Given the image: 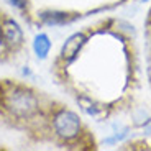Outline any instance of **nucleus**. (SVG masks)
<instances>
[{
  "mask_svg": "<svg viewBox=\"0 0 151 151\" xmlns=\"http://www.w3.org/2000/svg\"><path fill=\"white\" fill-rule=\"evenodd\" d=\"M10 4L13 5V7H17L18 10H22V12H25L28 8V2H27V0H10Z\"/></svg>",
  "mask_w": 151,
  "mask_h": 151,
  "instance_id": "7",
  "label": "nucleus"
},
{
  "mask_svg": "<svg viewBox=\"0 0 151 151\" xmlns=\"http://www.w3.org/2000/svg\"><path fill=\"white\" fill-rule=\"evenodd\" d=\"M143 2H146V0H143Z\"/></svg>",
  "mask_w": 151,
  "mask_h": 151,
  "instance_id": "9",
  "label": "nucleus"
},
{
  "mask_svg": "<svg viewBox=\"0 0 151 151\" xmlns=\"http://www.w3.org/2000/svg\"><path fill=\"white\" fill-rule=\"evenodd\" d=\"M148 76H150V79H151V59L148 63Z\"/></svg>",
  "mask_w": 151,
  "mask_h": 151,
  "instance_id": "8",
  "label": "nucleus"
},
{
  "mask_svg": "<svg viewBox=\"0 0 151 151\" xmlns=\"http://www.w3.org/2000/svg\"><path fill=\"white\" fill-rule=\"evenodd\" d=\"M33 49H35V54L38 56V59H46L49 54V49H51V41H49L48 35L45 33L36 35L33 41Z\"/></svg>",
  "mask_w": 151,
  "mask_h": 151,
  "instance_id": "5",
  "label": "nucleus"
},
{
  "mask_svg": "<svg viewBox=\"0 0 151 151\" xmlns=\"http://www.w3.org/2000/svg\"><path fill=\"white\" fill-rule=\"evenodd\" d=\"M40 20L46 25H63L69 20V13H64V12H43L40 13Z\"/></svg>",
  "mask_w": 151,
  "mask_h": 151,
  "instance_id": "6",
  "label": "nucleus"
},
{
  "mask_svg": "<svg viewBox=\"0 0 151 151\" xmlns=\"http://www.w3.org/2000/svg\"><path fill=\"white\" fill-rule=\"evenodd\" d=\"M0 104L10 115L18 120H30L40 112L38 97L31 91L20 86H12L2 92Z\"/></svg>",
  "mask_w": 151,
  "mask_h": 151,
  "instance_id": "1",
  "label": "nucleus"
},
{
  "mask_svg": "<svg viewBox=\"0 0 151 151\" xmlns=\"http://www.w3.org/2000/svg\"><path fill=\"white\" fill-rule=\"evenodd\" d=\"M0 41L12 51H17L23 46V41H25L23 31L15 20L7 18L0 23Z\"/></svg>",
  "mask_w": 151,
  "mask_h": 151,
  "instance_id": "3",
  "label": "nucleus"
},
{
  "mask_svg": "<svg viewBox=\"0 0 151 151\" xmlns=\"http://www.w3.org/2000/svg\"><path fill=\"white\" fill-rule=\"evenodd\" d=\"M53 128L61 140H74L81 133V118L71 110H59L53 118Z\"/></svg>",
  "mask_w": 151,
  "mask_h": 151,
  "instance_id": "2",
  "label": "nucleus"
},
{
  "mask_svg": "<svg viewBox=\"0 0 151 151\" xmlns=\"http://www.w3.org/2000/svg\"><path fill=\"white\" fill-rule=\"evenodd\" d=\"M86 41H87V38H86V35H84V33L71 35V36L64 41L63 48H61V58H63L64 61L76 59V56L79 54L81 48L86 45Z\"/></svg>",
  "mask_w": 151,
  "mask_h": 151,
  "instance_id": "4",
  "label": "nucleus"
}]
</instances>
